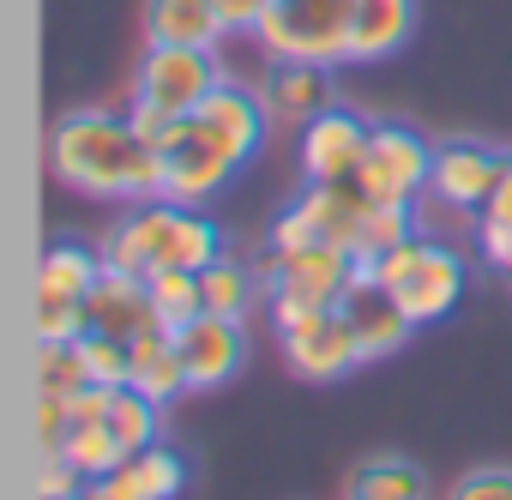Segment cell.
<instances>
[{"mask_svg": "<svg viewBox=\"0 0 512 500\" xmlns=\"http://www.w3.org/2000/svg\"><path fill=\"white\" fill-rule=\"evenodd\" d=\"M91 332V314L79 296H37V344H79Z\"/></svg>", "mask_w": 512, "mask_h": 500, "instance_id": "obj_30", "label": "cell"}, {"mask_svg": "<svg viewBox=\"0 0 512 500\" xmlns=\"http://www.w3.org/2000/svg\"><path fill=\"white\" fill-rule=\"evenodd\" d=\"M79 350H85V368H91V380H97V386H127V374H133V350H127L121 338L85 332V338H79Z\"/></svg>", "mask_w": 512, "mask_h": 500, "instance_id": "obj_31", "label": "cell"}, {"mask_svg": "<svg viewBox=\"0 0 512 500\" xmlns=\"http://www.w3.org/2000/svg\"><path fill=\"white\" fill-rule=\"evenodd\" d=\"M229 73L217 67V49H175V43H145L133 67V97L127 115L145 139H163L175 121H187Z\"/></svg>", "mask_w": 512, "mask_h": 500, "instance_id": "obj_3", "label": "cell"}, {"mask_svg": "<svg viewBox=\"0 0 512 500\" xmlns=\"http://www.w3.org/2000/svg\"><path fill=\"white\" fill-rule=\"evenodd\" d=\"M416 37V0H356L350 13V55L344 67H374L404 55V43Z\"/></svg>", "mask_w": 512, "mask_h": 500, "instance_id": "obj_18", "label": "cell"}, {"mask_svg": "<svg viewBox=\"0 0 512 500\" xmlns=\"http://www.w3.org/2000/svg\"><path fill=\"white\" fill-rule=\"evenodd\" d=\"M115 470H121V482H127L133 500H181V488H187V464H181V452H169L163 440L145 446V452H133V458L115 464Z\"/></svg>", "mask_w": 512, "mask_h": 500, "instance_id": "obj_24", "label": "cell"}, {"mask_svg": "<svg viewBox=\"0 0 512 500\" xmlns=\"http://www.w3.org/2000/svg\"><path fill=\"white\" fill-rule=\"evenodd\" d=\"M506 169H512V151H500L488 139H440L434 145L428 199L440 211H452V217H482V205L494 199Z\"/></svg>", "mask_w": 512, "mask_h": 500, "instance_id": "obj_11", "label": "cell"}, {"mask_svg": "<svg viewBox=\"0 0 512 500\" xmlns=\"http://www.w3.org/2000/svg\"><path fill=\"white\" fill-rule=\"evenodd\" d=\"M217 254H229V235L211 211L193 205H169V199H145V205H121L115 223L103 229V260L121 272H205Z\"/></svg>", "mask_w": 512, "mask_h": 500, "instance_id": "obj_2", "label": "cell"}, {"mask_svg": "<svg viewBox=\"0 0 512 500\" xmlns=\"http://www.w3.org/2000/svg\"><path fill=\"white\" fill-rule=\"evenodd\" d=\"M67 428H73V398L37 392V440H43V458H55L67 446Z\"/></svg>", "mask_w": 512, "mask_h": 500, "instance_id": "obj_33", "label": "cell"}, {"mask_svg": "<svg viewBox=\"0 0 512 500\" xmlns=\"http://www.w3.org/2000/svg\"><path fill=\"white\" fill-rule=\"evenodd\" d=\"M278 350H284V368L308 386H338L356 368H368L344 308H320V314H302V320L278 326Z\"/></svg>", "mask_w": 512, "mask_h": 500, "instance_id": "obj_10", "label": "cell"}, {"mask_svg": "<svg viewBox=\"0 0 512 500\" xmlns=\"http://www.w3.org/2000/svg\"><path fill=\"white\" fill-rule=\"evenodd\" d=\"M260 97H266L272 121L308 127L314 115H326V109L338 103V79H332V67H320V61H266Z\"/></svg>", "mask_w": 512, "mask_h": 500, "instance_id": "obj_16", "label": "cell"}, {"mask_svg": "<svg viewBox=\"0 0 512 500\" xmlns=\"http://www.w3.org/2000/svg\"><path fill=\"white\" fill-rule=\"evenodd\" d=\"M428 175H434V145L404 121H374L368 157L356 169L362 193L374 205H416V199H428Z\"/></svg>", "mask_w": 512, "mask_h": 500, "instance_id": "obj_9", "label": "cell"}, {"mask_svg": "<svg viewBox=\"0 0 512 500\" xmlns=\"http://www.w3.org/2000/svg\"><path fill=\"white\" fill-rule=\"evenodd\" d=\"M350 13L356 0H272V13L253 31V49L266 61H320L344 67L350 55Z\"/></svg>", "mask_w": 512, "mask_h": 500, "instance_id": "obj_6", "label": "cell"}, {"mask_svg": "<svg viewBox=\"0 0 512 500\" xmlns=\"http://www.w3.org/2000/svg\"><path fill=\"white\" fill-rule=\"evenodd\" d=\"M175 344H181V362H187V392H223L247 368V320L199 314L193 326L175 332Z\"/></svg>", "mask_w": 512, "mask_h": 500, "instance_id": "obj_15", "label": "cell"}, {"mask_svg": "<svg viewBox=\"0 0 512 500\" xmlns=\"http://www.w3.org/2000/svg\"><path fill=\"white\" fill-rule=\"evenodd\" d=\"M368 193L362 181H308L266 229V247H344L350 254V241L368 217Z\"/></svg>", "mask_w": 512, "mask_h": 500, "instance_id": "obj_7", "label": "cell"}, {"mask_svg": "<svg viewBox=\"0 0 512 500\" xmlns=\"http://www.w3.org/2000/svg\"><path fill=\"white\" fill-rule=\"evenodd\" d=\"M338 308H344V320H350V332H356V344H362V362H386V356H398L422 326L398 308V296L374 278V272H362L356 266V278H350V290L338 296Z\"/></svg>", "mask_w": 512, "mask_h": 500, "instance_id": "obj_14", "label": "cell"}, {"mask_svg": "<svg viewBox=\"0 0 512 500\" xmlns=\"http://www.w3.org/2000/svg\"><path fill=\"white\" fill-rule=\"evenodd\" d=\"M440 500H512V470H506V464H476V470H464Z\"/></svg>", "mask_w": 512, "mask_h": 500, "instance_id": "obj_32", "label": "cell"}, {"mask_svg": "<svg viewBox=\"0 0 512 500\" xmlns=\"http://www.w3.org/2000/svg\"><path fill=\"white\" fill-rule=\"evenodd\" d=\"M109 428H115V440L133 458V452H145V446L163 440V404H151L139 386H115L109 392Z\"/></svg>", "mask_w": 512, "mask_h": 500, "instance_id": "obj_27", "label": "cell"}, {"mask_svg": "<svg viewBox=\"0 0 512 500\" xmlns=\"http://www.w3.org/2000/svg\"><path fill=\"white\" fill-rule=\"evenodd\" d=\"M103 241H79V235H61L43 247V272H37V296H91V284L103 278Z\"/></svg>", "mask_w": 512, "mask_h": 500, "instance_id": "obj_22", "label": "cell"}, {"mask_svg": "<svg viewBox=\"0 0 512 500\" xmlns=\"http://www.w3.org/2000/svg\"><path fill=\"white\" fill-rule=\"evenodd\" d=\"M476 223H500V229H512V169L500 175V187H494V199L482 205V217Z\"/></svg>", "mask_w": 512, "mask_h": 500, "instance_id": "obj_36", "label": "cell"}, {"mask_svg": "<svg viewBox=\"0 0 512 500\" xmlns=\"http://www.w3.org/2000/svg\"><path fill=\"white\" fill-rule=\"evenodd\" d=\"M151 314L163 332H181L205 314V290H199V272H151Z\"/></svg>", "mask_w": 512, "mask_h": 500, "instance_id": "obj_28", "label": "cell"}, {"mask_svg": "<svg viewBox=\"0 0 512 500\" xmlns=\"http://www.w3.org/2000/svg\"><path fill=\"white\" fill-rule=\"evenodd\" d=\"M133 374H127V386H139L151 404H175V398H187V362H181V344H175V332H163V326H151V332H139L133 344Z\"/></svg>", "mask_w": 512, "mask_h": 500, "instance_id": "obj_21", "label": "cell"}, {"mask_svg": "<svg viewBox=\"0 0 512 500\" xmlns=\"http://www.w3.org/2000/svg\"><path fill=\"white\" fill-rule=\"evenodd\" d=\"M410 235H422L416 205H368V217H362V229H356V241H350V260H356V266H374V260L392 254V247H404Z\"/></svg>", "mask_w": 512, "mask_h": 500, "instance_id": "obj_25", "label": "cell"}, {"mask_svg": "<svg viewBox=\"0 0 512 500\" xmlns=\"http://www.w3.org/2000/svg\"><path fill=\"white\" fill-rule=\"evenodd\" d=\"M85 386H91V368H85V350L79 344H43L37 350V392L73 398Z\"/></svg>", "mask_w": 512, "mask_h": 500, "instance_id": "obj_29", "label": "cell"}, {"mask_svg": "<svg viewBox=\"0 0 512 500\" xmlns=\"http://www.w3.org/2000/svg\"><path fill=\"white\" fill-rule=\"evenodd\" d=\"M338 500H434L428 488V470L404 452H374L362 464H350Z\"/></svg>", "mask_w": 512, "mask_h": 500, "instance_id": "obj_20", "label": "cell"}, {"mask_svg": "<svg viewBox=\"0 0 512 500\" xmlns=\"http://www.w3.org/2000/svg\"><path fill=\"white\" fill-rule=\"evenodd\" d=\"M217 13H223V31L229 37H253V31H260V19L272 13V0H217Z\"/></svg>", "mask_w": 512, "mask_h": 500, "instance_id": "obj_35", "label": "cell"}, {"mask_svg": "<svg viewBox=\"0 0 512 500\" xmlns=\"http://www.w3.org/2000/svg\"><path fill=\"white\" fill-rule=\"evenodd\" d=\"M193 121L247 169L253 157L266 151V139H272V109H266V97H260V85H241V79H223L199 109H193Z\"/></svg>", "mask_w": 512, "mask_h": 500, "instance_id": "obj_12", "label": "cell"}, {"mask_svg": "<svg viewBox=\"0 0 512 500\" xmlns=\"http://www.w3.org/2000/svg\"><path fill=\"white\" fill-rule=\"evenodd\" d=\"M368 139H374V121H362L356 109L332 103L326 115H314L308 127H296L302 175L308 181H356V169L368 157Z\"/></svg>", "mask_w": 512, "mask_h": 500, "instance_id": "obj_13", "label": "cell"}, {"mask_svg": "<svg viewBox=\"0 0 512 500\" xmlns=\"http://www.w3.org/2000/svg\"><path fill=\"white\" fill-rule=\"evenodd\" d=\"M199 290H205V314H223V320H247L253 308H266V290H260V260H241V254H217L205 272H199Z\"/></svg>", "mask_w": 512, "mask_h": 500, "instance_id": "obj_23", "label": "cell"}, {"mask_svg": "<svg viewBox=\"0 0 512 500\" xmlns=\"http://www.w3.org/2000/svg\"><path fill=\"white\" fill-rule=\"evenodd\" d=\"M223 13L217 0H145V43H175V49H217Z\"/></svg>", "mask_w": 512, "mask_h": 500, "instance_id": "obj_19", "label": "cell"}, {"mask_svg": "<svg viewBox=\"0 0 512 500\" xmlns=\"http://www.w3.org/2000/svg\"><path fill=\"white\" fill-rule=\"evenodd\" d=\"M362 272H374L416 326L446 320L464 302V290H470V260L458 254L452 241H434V235H410L404 247H392L386 260H374Z\"/></svg>", "mask_w": 512, "mask_h": 500, "instance_id": "obj_4", "label": "cell"}, {"mask_svg": "<svg viewBox=\"0 0 512 500\" xmlns=\"http://www.w3.org/2000/svg\"><path fill=\"white\" fill-rule=\"evenodd\" d=\"M350 278H356V260L344 247H266L260 254V290H266L272 332L302 320V314L338 308Z\"/></svg>", "mask_w": 512, "mask_h": 500, "instance_id": "obj_5", "label": "cell"}, {"mask_svg": "<svg viewBox=\"0 0 512 500\" xmlns=\"http://www.w3.org/2000/svg\"><path fill=\"white\" fill-rule=\"evenodd\" d=\"M55 458H67V464L91 482V476H109L115 464H127V446L115 440L109 416H91V422H73V428H67V446H61Z\"/></svg>", "mask_w": 512, "mask_h": 500, "instance_id": "obj_26", "label": "cell"}, {"mask_svg": "<svg viewBox=\"0 0 512 500\" xmlns=\"http://www.w3.org/2000/svg\"><path fill=\"white\" fill-rule=\"evenodd\" d=\"M157 157H163V199H169V205H193V211L217 205L223 187L241 175V163H235L193 115L175 121V127L157 139Z\"/></svg>", "mask_w": 512, "mask_h": 500, "instance_id": "obj_8", "label": "cell"}, {"mask_svg": "<svg viewBox=\"0 0 512 500\" xmlns=\"http://www.w3.org/2000/svg\"><path fill=\"white\" fill-rule=\"evenodd\" d=\"M85 476L67 464V458H43V476H37V500H79Z\"/></svg>", "mask_w": 512, "mask_h": 500, "instance_id": "obj_34", "label": "cell"}, {"mask_svg": "<svg viewBox=\"0 0 512 500\" xmlns=\"http://www.w3.org/2000/svg\"><path fill=\"white\" fill-rule=\"evenodd\" d=\"M85 314H91V332L121 338V344H133L139 332L157 326V314H151V284H145L139 272H121V266H103V278H97L91 296H85Z\"/></svg>", "mask_w": 512, "mask_h": 500, "instance_id": "obj_17", "label": "cell"}, {"mask_svg": "<svg viewBox=\"0 0 512 500\" xmlns=\"http://www.w3.org/2000/svg\"><path fill=\"white\" fill-rule=\"evenodd\" d=\"M49 169L61 187L97 205H145L163 199L157 139L133 127L127 109H73L49 133Z\"/></svg>", "mask_w": 512, "mask_h": 500, "instance_id": "obj_1", "label": "cell"}]
</instances>
